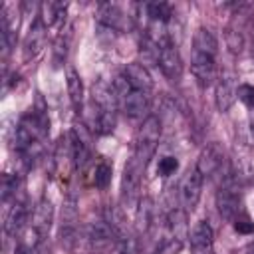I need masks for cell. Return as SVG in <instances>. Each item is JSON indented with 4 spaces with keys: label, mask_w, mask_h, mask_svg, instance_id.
I'll use <instances>...</instances> for the list:
<instances>
[{
    "label": "cell",
    "mask_w": 254,
    "mask_h": 254,
    "mask_svg": "<svg viewBox=\"0 0 254 254\" xmlns=\"http://www.w3.org/2000/svg\"><path fill=\"white\" fill-rule=\"evenodd\" d=\"M153 216H155V206L153 200L149 196H141V200L137 202V210H135V232L147 234L153 226Z\"/></svg>",
    "instance_id": "cell-21"
},
{
    "label": "cell",
    "mask_w": 254,
    "mask_h": 254,
    "mask_svg": "<svg viewBox=\"0 0 254 254\" xmlns=\"http://www.w3.org/2000/svg\"><path fill=\"white\" fill-rule=\"evenodd\" d=\"M240 204H242V190H240V181L238 175L226 167V175L222 177V183L216 190V208L218 214L224 220H234L240 214Z\"/></svg>",
    "instance_id": "cell-3"
},
{
    "label": "cell",
    "mask_w": 254,
    "mask_h": 254,
    "mask_svg": "<svg viewBox=\"0 0 254 254\" xmlns=\"http://www.w3.org/2000/svg\"><path fill=\"white\" fill-rule=\"evenodd\" d=\"M232 222H234V230L240 232V234H250V232H254V222H252L250 216L244 214V212H240Z\"/></svg>",
    "instance_id": "cell-29"
},
{
    "label": "cell",
    "mask_w": 254,
    "mask_h": 254,
    "mask_svg": "<svg viewBox=\"0 0 254 254\" xmlns=\"http://www.w3.org/2000/svg\"><path fill=\"white\" fill-rule=\"evenodd\" d=\"M159 139H161V121L157 115H147L135 133L131 157H135L143 167H147L159 147Z\"/></svg>",
    "instance_id": "cell-2"
},
{
    "label": "cell",
    "mask_w": 254,
    "mask_h": 254,
    "mask_svg": "<svg viewBox=\"0 0 254 254\" xmlns=\"http://www.w3.org/2000/svg\"><path fill=\"white\" fill-rule=\"evenodd\" d=\"M248 125H250V141L254 145V109L248 111Z\"/></svg>",
    "instance_id": "cell-32"
},
{
    "label": "cell",
    "mask_w": 254,
    "mask_h": 254,
    "mask_svg": "<svg viewBox=\"0 0 254 254\" xmlns=\"http://www.w3.org/2000/svg\"><path fill=\"white\" fill-rule=\"evenodd\" d=\"M236 91H238L236 75L232 71H222L216 77V85H214V103L220 113H226L232 107V103L236 101Z\"/></svg>",
    "instance_id": "cell-12"
},
{
    "label": "cell",
    "mask_w": 254,
    "mask_h": 254,
    "mask_svg": "<svg viewBox=\"0 0 254 254\" xmlns=\"http://www.w3.org/2000/svg\"><path fill=\"white\" fill-rule=\"evenodd\" d=\"M85 240L89 242L91 248L103 250L109 244H115L117 236H115L113 228L109 226V222L105 218H97V220H91L87 224V228H85Z\"/></svg>",
    "instance_id": "cell-16"
},
{
    "label": "cell",
    "mask_w": 254,
    "mask_h": 254,
    "mask_svg": "<svg viewBox=\"0 0 254 254\" xmlns=\"http://www.w3.org/2000/svg\"><path fill=\"white\" fill-rule=\"evenodd\" d=\"M113 89H115V95H117V101H119V109L131 117V119H139L147 113L149 109V93L145 91H139V89H133L129 85V81L125 79L123 73H119L115 79H113Z\"/></svg>",
    "instance_id": "cell-4"
},
{
    "label": "cell",
    "mask_w": 254,
    "mask_h": 254,
    "mask_svg": "<svg viewBox=\"0 0 254 254\" xmlns=\"http://www.w3.org/2000/svg\"><path fill=\"white\" fill-rule=\"evenodd\" d=\"M236 97L248 107V111L254 109V85L252 83H238Z\"/></svg>",
    "instance_id": "cell-28"
},
{
    "label": "cell",
    "mask_w": 254,
    "mask_h": 254,
    "mask_svg": "<svg viewBox=\"0 0 254 254\" xmlns=\"http://www.w3.org/2000/svg\"><path fill=\"white\" fill-rule=\"evenodd\" d=\"M190 71L200 87H208L216 79V56L204 52H190Z\"/></svg>",
    "instance_id": "cell-9"
},
{
    "label": "cell",
    "mask_w": 254,
    "mask_h": 254,
    "mask_svg": "<svg viewBox=\"0 0 254 254\" xmlns=\"http://www.w3.org/2000/svg\"><path fill=\"white\" fill-rule=\"evenodd\" d=\"M149 22H157V24H169L171 16H173V6L167 2H149L143 6Z\"/></svg>",
    "instance_id": "cell-24"
},
{
    "label": "cell",
    "mask_w": 254,
    "mask_h": 254,
    "mask_svg": "<svg viewBox=\"0 0 254 254\" xmlns=\"http://www.w3.org/2000/svg\"><path fill=\"white\" fill-rule=\"evenodd\" d=\"M46 34L48 28L42 24V20L36 16L26 38H24V60H32L36 58L44 48H46Z\"/></svg>",
    "instance_id": "cell-18"
},
{
    "label": "cell",
    "mask_w": 254,
    "mask_h": 254,
    "mask_svg": "<svg viewBox=\"0 0 254 254\" xmlns=\"http://www.w3.org/2000/svg\"><path fill=\"white\" fill-rule=\"evenodd\" d=\"M91 107H93V129L99 135H109L117 123V95L113 85L97 81L91 87Z\"/></svg>",
    "instance_id": "cell-1"
},
{
    "label": "cell",
    "mask_w": 254,
    "mask_h": 254,
    "mask_svg": "<svg viewBox=\"0 0 254 254\" xmlns=\"http://www.w3.org/2000/svg\"><path fill=\"white\" fill-rule=\"evenodd\" d=\"M65 85H67L69 103H71L73 111L79 115L83 109V81H81V75L77 73V69L71 65L65 71Z\"/></svg>",
    "instance_id": "cell-20"
},
{
    "label": "cell",
    "mask_w": 254,
    "mask_h": 254,
    "mask_svg": "<svg viewBox=\"0 0 254 254\" xmlns=\"http://www.w3.org/2000/svg\"><path fill=\"white\" fill-rule=\"evenodd\" d=\"M252 54H254V48H252Z\"/></svg>",
    "instance_id": "cell-33"
},
{
    "label": "cell",
    "mask_w": 254,
    "mask_h": 254,
    "mask_svg": "<svg viewBox=\"0 0 254 254\" xmlns=\"http://www.w3.org/2000/svg\"><path fill=\"white\" fill-rule=\"evenodd\" d=\"M97 22H99V26H103L111 32H125L131 26V16H127L117 4L103 2L97 6Z\"/></svg>",
    "instance_id": "cell-13"
},
{
    "label": "cell",
    "mask_w": 254,
    "mask_h": 254,
    "mask_svg": "<svg viewBox=\"0 0 254 254\" xmlns=\"http://www.w3.org/2000/svg\"><path fill=\"white\" fill-rule=\"evenodd\" d=\"M121 73L125 75V79L129 81V85H131L133 89L151 93V89H153V77H151L149 69H147L141 62H131V64H127Z\"/></svg>",
    "instance_id": "cell-19"
},
{
    "label": "cell",
    "mask_w": 254,
    "mask_h": 254,
    "mask_svg": "<svg viewBox=\"0 0 254 254\" xmlns=\"http://www.w3.org/2000/svg\"><path fill=\"white\" fill-rule=\"evenodd\" d=\"M177 169H179V161H177V157H171V155L163 157L157 165V173L161 177H171V175L177 173Z\"/></svg>",
    "instance_id": "cell-27"
},
{
    "label": "cell",
    "mask_w": 254,
    "mask_h": 254,
    "mask_svg": "<svg viewBox=\"0 0 254 254\" xmlns=\"http://www.w3.org/2000/svg\"><path fill=\"white\" fill-rule=\"evenodd\" d=\"M226 44H228V48H230L232 54H240L242 52V46H244L242 34L240 32H234V30H228L226 32Z\"/></svg>",
    "instance_id": "cell-30"
},
{
    "label": "cell",
    "mask_w": 254,
    "mask_h": 254,
    "mask_svg": "<svg viewBox=\"0 0 254 254\" xmlns=\"http://www.w3.org/2000/svg\"><path fill=\"white\" fill-rule=\"evenodd\" d=\"M226 165V157H224V151L218 143H206L202 147V151L198 153V159H196V171L202 175V179H208V177H214L222 167Z\"/></svg>",
    "instance_id": "cell-10"
},
{
    "label": "cell",
    "mask_w": 254,
    "mask_h": 254,
    "mask_svg": "<svg viewBox=\"0 0 254 254\" xmlns=\"http://www.w3.org/2000/svg\"><path fill=\"white\" fill-rule=\"evenodd\" d=\"M202 175L196 171V167L189 169L179 185V198H181V208H185L187 212L192 210L202 194Z\"/></svg>",
    "instance_id": "cell-8"
},
{
    "label": "cell",
    "mask_w": 254,
    "mask_h": 254,
    "mask_svg": "<svg viewBox=\"0 0 254 254\" xmlns=\"http://www.w3.org/2000/svg\"><path fill=\"white\" fill-rule=\"evenodd\" d=\"M54 171L60 177H65V179L71 175V171H75L69 135H62L58 139V143H56V149H54Z\"/></svg>",
    "instance_id": "cell-17"
},
{
    "label": "cell",
    "mask_w": 254,
    "mask_h": 254,
    "mask_svg": "<svg viewBox=\"0 0 254 254\" xmlns=\"http://www.w3.org/2000/svg\"><path fill=\"white\" fill-rule=\"evenodd\" d=\"M54 216H56V208H54V202L50 196H42L32 214H30V222H28V230L38 238V240H46L50 230H52V224H54Z\"/></svg>",
    "instance_id": "cell-6"
},
{
    "label": "cell",
    "mask_w": 254,
    "mask_h": 254,
    "mask_svg": "<svg viewBox=\"0 0 254 254\" xmlns=\"http://www.w3.org/2000/svg\"><path fill=\"white\" fill-rule=\"evenodd\" d=\"M65 10H67V4H62V2H42L40 4V10H38V18L42 20V24L46 28H54L58 26L64 18H65Z\"/></svg>",
    "instance_id": "cell-22"
},
{
    "label": "cell",
    "mask_w": 254,
    "mask_h": 254,
    "mask_svg": "<svg viewBox=\"0 0 254 254\" xmlns=\"http://www.w3.org/2000/svg\"><path fill=\"white\" fill-rule=\"evenodd\" d=\"M190 254H212L214 248V232L206 220H198L189 232Z\"/></svg>",
    "instance_id": "cell-15"
},
{
    "label": "cell",
    "mask_w": 254,
    "mask_h": 254,
    "mask_svg": "<svg viewBox=\"0 0 254 254\" xmlns=\"http://www.w3.org/2000/svg\"><path fill=\"white\" fill-rule=\"evenodd\" d=\"M135 252H137V240L129 234L125 238L115 240V244H113L109 254H135Z\"/></svg>",
    "instance_id": "cell-26"
},
{
    "label": "cell",
    "mask_w": 254,
    "mask_h": 254,
    "mask_svg": "<svg viewBox=\"0 0 254 254\" xmlns=\"http://www.w3.org/2000/svg\"><path fill=\"white\" fill-rule=\"evenodd\" d=\"M69 143H71V155H73V163H75V171L83 169L93 155V145H91V133L87 131V127L83 123H73L69 129Z\"/></svg>",
    "instance_id": "cell-7"
},
{
    "label": "cell",
    "mask_w": 254,
    "mask_h": 254,
    "mask_svg": "<svg viewBox=\"0 0 254 254\" xmlns=\"http://www.w3.org/2000/svg\"><path fill=\"white\" fill-rule=\"evenodd\" d=\"M159 67L163 71V75L169 79V81H179L181 75H183V60H181V54H179V48L177 44L171 42H165L159 50Z\"/></svg>",
    "instance_id": "cell-14"
},
{
    "label": "cell",
    "mask_w": 254,
    "mask_h": 254,
    "mask_svg": "<svg viewBox=\"0 0 254 254\" xmlns=\"http://www.w3.org/2000/svg\"><path fill=\"white\" fill-rule=\"evenodd\" d=\"M147 167H143L135 157H131L125 163L123 169V179H121V202L123 206H137V202L141 200V181H143V173Z\"/></svg>",
    "instance_id": "cell-5"
},
{
    "label": "cell",
    "mask_w": 254,
    "mask_h": 254,
    "mask_svg": "<svg viewBox=\"0 0 254 254\" xmlns=\"http://www.w3.org/2000/svg\"><path fill=\"white\" fill-rule=\"evenodd\" d=\"M30 206H28V200L24 196H18L16 200H12V206L8 208L6 212V218H4V232L6 236H18L26 230L28 222H30Z\"/></svg>",
    "instance_id": "cell-11"
},
{
    "label": "cell",
    "mask_w": 254,
    "mask_h": 254,
    "mask_svg": "<svg viewBox=\"0 0 254 254\" xmlns=\"http://www.w3.org/2000/svg\"><path fill=\"white\" fill-rule=\"evenodd\" d=\"M14 254H38V246H30V244H26V242L18 240Z\"/></svg>",
    "instance_id": "cell-31"
},
{
    "label": "cell",
    "mask_w": 254,
    "mask_h": 254,
    "mask_svg": "<svg viewBox=\"0 0 254 254\" xmlns=\"http://www.w3.org/2000/svg\"><path fill=\"white\" fill-rule=\"evenodd\" d=\"M111 175H113V167L107 163V161H99L95 167H93V177H91V183L99 189V190H105L111 183Z\"/></svg>",
    "instance_id": "cell-25"
},
{
    "label": "cell",
    "mask_w": 254,
    "mask_h": 254,
    "mask_svg": "<svg viewBox=\"0 0 254 254\" xmlns=\"http://www.w3.org/2000/svg\"><path fill=\"white\" fill-rule=\"evenodd\" d=\"M20 189H22V179H20V175L4 173V175H2V183H0V200H2V204H8L10 200H16Z\"/></svg>",
    "instance_id": "cell-23"
}]
</instances>
